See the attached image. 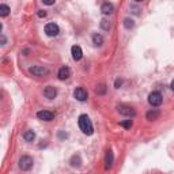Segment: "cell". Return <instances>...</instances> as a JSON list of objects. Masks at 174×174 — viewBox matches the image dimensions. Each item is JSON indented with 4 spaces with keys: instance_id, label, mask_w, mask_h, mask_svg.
Segmentation results:
<instances>
[{
    "instance_id": "d6986e66",
    "label": "cell",
    "mask_w": 174,
    "mask_h": 174,
    "mask_svg": "<svg viewBox=\"0 0 174 174\" xmlns=\"http://www.w3.org/2000/svg\"><path fill=\"white\" fill-rule=\"evenodd\" d=\"M124 26H125V29H132L133 26H135V22H133V19H131V18H125L124 19Z\"/></svg>"
},
{
    "instance_id": "7a4b0ae2",
    "label": "cell",
    "mask_w": 174,
    "mask_h": 174,
    "mask_svg": "<svg viewBox=\"0 0 174 174\" xmlns=\"http://www.w3.org/2000/svg\"><path fill=\"white\" fill-rule=\"evenodd\" d=\"M33 165H34V161H33V158L29 156V155H23V156H21V159H19V169L23 170V171L30 170L31 167H33Z\"/></svg>"
},
{
    "instance_id": "5bb4252c",
    "label": "cell",
    "mask_w": 174,
    "mask_h": 174,
    "mask_svg": "<svg viewBox=\"0 0 174 174\" xmlns=\"http://www.w3.org/2000/svg\"><path fill=\"white\" fill-rule=\"evenodd\" d=\"M113 10H114V7H113L112 3H103L102 7H101V11H102V14H105V15L112 14Z\"/></svg>"
},
{
    "instance_id": "52a82bcc",
    "label": "cell",
    "mask_w": 174,
    "mask_h": 174,
    "mask_svg": "<svg viewBox=\"0 0 174 174\" xmlns=\"http://www.w3.org/2000/svg\"><path fill=\"white\" fill-rule=\"evenodd\" d=\"M74 97L76 98L78 101H86L87 97H88V94H87V90L86 88H83V87H76L75 90H74Z\"/></svg>"
},
{
    "instance_id": "ac0fdd59",
    "label": "cell",
    "mask_w": 174,
    "mask_h": 174,
    "mask_svg": "<svg viewBox=\"0 0 174 174\" xmlns=\"http://www.w3.org/2000/svg\"><path fill=\"white\" fill-rule=\"evenodd\" d=\"M80 163H82V161H80V156H79V155H74L71 158V165L74 167H79Z\"/></svg>"
},
{
    "instance_id": "4fadbf2b",
    "label": "cell",
    "mask_w": 174,
    "mask_h": 174,
    "mask_svg": "<svg viewBox=\"0 0 174 174\" xmlns=\"http://www.w3.org/2000/svg\"><path fill=\"white\" fill-rule=\"evenodd\" d=\"M159 116H161V112H159L158 109H152V110L147 112V114H146V117H147L148 121H155V120H158Z\"/></svg>"
},
{
    "instance_id": "9a60e30c",
    "label": "cell",
    "mask_w": 174,
    "mask_h": 174,
    "mask_svg": "<svg viewBox=\"0 0 174 174\" xmlns=\"http://www.w3.org/2000/svg\"><path fill=\"white\" fill-rule=\"evenodd\" d=\"M92 42H94V45L101 46L103 44V37L101 36V34L95 33V34H92Z\"/></svg>"
},
{
    "instance_id": "7402d4cb",
    "label": "cell",
    "mask_w": 174,
    "mask_h": 174,
    "mask_svg": "<svg viewBox=\"0 0 174 174\" xmlns=\"http://www.w3.org/2000/svg\"><path fill=\"white\" fill-rule=\"evenodd\" d=\"M95 92H97V94H99V95L105 94V92H106V86H105V84H101V86H98L97 90H95Z\"/></svg>"
},
{
    "instance_id": "e0dca14e",
    "label": "cell",
    "mask_w": 174,
    "mask_h": 174,
    "mask_svg": "<svg viewBox=\"0 0 174 174\" xmlns=\"http://www.w3.org/2000/svg\"><path fill=\"white\" fill-rule=\"evenodd\" d=\"M10 14V7L7 4H0V16H7Z\"/></svg>"
},
{
    "instance_id": "5b68a950",
    "label": "cell",
    "mask_w": 174,
    "mask_h": 174,
    "mask_svg": "<svg viewBox=\"0 0 174 174\" xmlns=\"http://www.w3.org/2000/svg\"><path fill=\"white\" fill-rule=\"evenodd\" d=\"M118 112L123 116H127V117H135L136 116V110L132 108V106H128V105H118Z\"/></svg>"
},
{
    "instance_id": "ba28073f",
    "label": "cell",
    "mask_w": 174,
    "mask_h": 174,
    "mask_svg": "<svg viewBox=\"0 0 174 174\" xmlns=\"http://www.w3.org/2000/svg\"><path fill=\"white\" fill-rule=\"evenodd\" d=\"M71 55H72V59L75 60V61H79L80 59L83 57V51L82 48L79 45H74L71 48Z\"/></svg>"
},
{
    "instance_id": "cb8c5ba5",
    "label": "cell",
    "mask_w": 174,
    "mask_h": 174,
    "mask_svg": "<svg viewBox=\"0 0 174 174\" xmlns=\"http://www.w3.org/2000/svg\"><path fill=\"white\" fill-rule=\"evenodd\" d=\"M37 15L40 16V18H45V16H46V11L45 10H40L38 12H37Z\"/></svg>"
},
{
    "instance_id": "8992f818",
    "label": "cell",
    "mask_w": 174,
    "mask_h": 174,
    "mask_svg": "<svg viewBox=\"0 0 174 174\" xmlns=\"http://www.w3.org/2000/svg\"><path fill=\"white\" fill-rule=\"evenodd\" d=\"M45 33H46V36H49V37H56L57 34L60 33V27H59L56 23H53V22H51V23H46Z\"/></svg>"
},
{
    "instance_id": "484cf974",
    "label": "cell",
    "mask_w": 174,
    "mask_h": 174,
    "mask_svg": "<svg viewBox=\"0 0 174 174\" xmlns=\"http://www.w3.org/2000/svg\"><path fill=\"white\" fill-rule=\"evenodd\" d=\"M1 45H5V37L1 34Z\"/></svg>"
},
{
    "instance_id": "8fae6325",
    "label": "cell",
    "mask_w": 174,
    "mask_h": 174,
    "mask_svg": "<svg viewBox=\"0 0 174 174\" xmlns=\"http://www.w3.org/2000/svg\"><path fill=\"white\" fill-rule=\"evenodd\" d=\"M57 76H59L60 80H67L68 78L71 76V69L68 67H61L59 69V72H57Z\"/></svg>"
},
{
    "instance_id": "6da1fadb",
    "label": "cell",
    "mask_w": 174,
    "mask_h": 174,
    "mask_svg": "<svg viewBox=\"0 0 174 174\" xmlns=\"http://www.w3.org/2000/svg\"><path fill=\"white\" fill-rule=\"evenodd\" d=\"M78 123H79V128H80V131H82L84 135L91 136L92 133H94L92 123H91V120L88 118L87 114H80V116H79V120H78Z\"/></svg>"
},
{
    "instance_id": "44dd1931",
    "label": "cell",
    "mask_w": 174,
    "mask_h": 174,
    "mask_svg": "<svg viewBox=\"0 0 174 174\" xmlns=\"http://www.w3.org/2000/svg\"><path fill=\"white\" fill-rule=\"evenodd\" d=\"M120 125H121L123 128H125V129H131V128H132V120H125V121H121Z\"/></svg>"
},
{
    "instance_id": "3957f363",
    "label": "cell",
    "mask_w": 174,
    "mask_h": 174,
    "mask_svg": "<svg viewBox=\"0 0 174 174\" xmlns=\"http://www.w3.org/2000/svg\"><path fill=\"white\" fill-rule=\"evenodd\" d=\"M163 101V97H162V94L159 91H152L150 92L148 95V103L151 106H159L161 103Z\"/></svg>"
},
{
    "instance_id": "ffe728a7",
    "label": "cell",
    "mask_w": 174,
    "mask_h": 174,
    "mask_svg": "<svg viewBox=\"0 0 174 174\" xmlns=\"http://www.w3.org/2000/svg\"><path fill=\"white\" fill-rule=\"evenodd\" d=\"M101 27H102L103 30H110V27H112V25H110V22L108 21V19H102L101 21Z\"/></svg>"
},
{
    "instance_id": "4316f807",
    "label": "cell",
    "mask_w": 174,
    "mask_h": 174,
    "mask_svg": "<svg viewBox=\"0 0 174 174\" xmlns=\"http://www.w3.org/2000/svg\"><path fill=\"white\" fill-rule=\"evenodd\" d=\"M170 87H171V90H174V80L171 82V84H170Z\"/></svg>"
},
{
    "instance_id": "7c38bea8",
    "label": "cell",
    "mask_w": 174,
    "mask_h": 174,
    "mask_svg": "<svg viewBox=\"0 0 174 174\" xmlns=\"http://www.w3.org/2000/svg\"><path fill=\"white\" fill-rule=\"evenodd\" d=\"M113 162H114L113 151L112 150H108V151H106V155H105V167H106V169H110L113 166Z\"/></svg>"
},
{
    "instance_id": "30bf717a",
    "label": "cell",
    "mask_w": 174,
    "mask_h": 174,
    "mask_svg": "<svg viewBox=\"0 0 174 174\" xmlns=\"http://www.w3.org/2000/svg\"><path fill=\"white\" fill-rule=\"evenodd\" d=\"M44 95H45L48 99H55L57 95V88L53 86H46L44 88Z\"/></svg>"
},
{
    "instance_id": "277c9868",
    "label": "cell",
    "mask_w": 174,
    "mask_h": 174,
    "mask_svg": "<svg viewBox=\"0 0 174 174\" xmlns=\"http://www.w3.org/2000/svg\"><path fill=\"white\" fill-rule=\"evenodd\" d=\"M29 72L31 75H34V76H45V75L49 74V69L42 65H33L29 68Z\"/></svg>"
},
{
    "instance_id": "9c48e42d",
    "label": "cell",
    "mask_w": 174,
    "mask_h": 174,
    "mask_svg": "<svg viewBox=\"0 0 174 174\" xmlns=\"http://www.w3.org/2000/svg\"><path fill=\"white\" fill-rule=\"evenodd\" d=\"M37 117L40 120H44V121H52L55 114L49 110H40V112H37Z\"/></svg>"
},
{
    "instance_id": "603a6c76",
    "label": "cell",
    "mask_w": 174,
    "mask_h": 174,
    "mask_svg": "<svg viewBox=\"0 0 174 174\" xmlns=\"http://www.w3.org/2000/svg\"><path fill=\"white\" fill-rule=\"evenodd\" d=\"M121 84H123V80H121L120 78H117V79L114 80V87H116V88H120V87H121Z\"/></svg>"
},
{
    "instance_id": "d4e9b609",
    "label": "cell",
    "mask_w": 174,
    "mask_h": 174,
    "mask_svg": "<svg viewBox=\"0 0 174 174\" xmlns=\"http://www.w3.org/2000/svg\"><path fill=\"white\" fill-rule=\"evenodd\" d=\"M42 3L46 5H52V4H55V0H42Z\"/></svg>"
},
{
    "instance_id": "2e32d148",
    "label": "cell",
    "mask_w": 174,
    "mask_h": 174,
    "mask_svg": "<svg viewBox=\"0 0 174 174\" xmlns=\"http://www.w3.org/2000/svg\"><path fill=\"white\" fill-rule=\"evenodd\" d=\"M23 139H25L26 142H33L34 139H36V133H34V131H26L25 133H23Z\"/></svg>"
}]
</instances>
